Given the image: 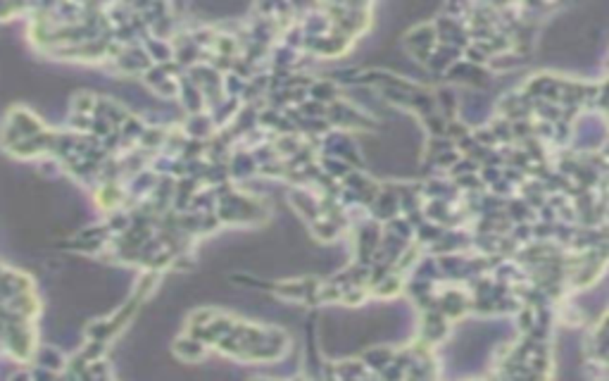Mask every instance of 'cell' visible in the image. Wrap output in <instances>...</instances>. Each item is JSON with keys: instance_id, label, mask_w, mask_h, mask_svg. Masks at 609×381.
<instances>
[{"instance_id": "obj_1", "label": "cell", "mask_w": 609, "mask_h": 381, "mask_svg": "<svg viewBox=\"0 0 609 381\" xmlns=\"http://www.w3.org/2000/svg\"><path fill=\"white\" fill-rule=\"evenodd\" d=\"M3 302L15 312V315H19L24 319H33V322H36L38 315H41V298H38L33 289L10 295V298H5Z\"/></svg>"}, {"instance_id": "obj_2", "label": "cell", "mask_w": 609, "mask_h": 381, "mask_svg": "<svg viewBox=\"0 0 609 381\" xmlns=\"http://www.w3.org/2000/svg\"><path fill=\"white\" fill-rule=\"evenodd\" d=\"M31 362L46 367V369H50V372H55V374H62L65 367H67V357H65V352L58 348V346H38L36 352H33Z\"/></svg>"}, {"instance_id": "obj_3", "label": "cell", "mask_w": 609, "mask_h": 381, "mask_svg": "<svg viewBox=\"0 0 609 381\" xmlns=\"http://www.w3.org/2000/svg\"><path fill=\"white\" fill-rule=\"evenodd\" d=\"M174 355L183 362H198L205 355V341H200L198 336H178L174 341Z\"/></svg>"}, {"instance_id": "obj_4", "label": "cell", "mask_w": 609, "mask_h": 381, "mask_svg": "<svg viewBox=\"0 0 609 381\" xmlns=\"http://www.w3.org/2000/svg\"><path fill=\"white\" fill-rule=\"evenodd\" d=\"M96 98H98V93H91V91L74 93L69 112H76V115H93V110H96Z\"/></svg>"}]
</instances>
